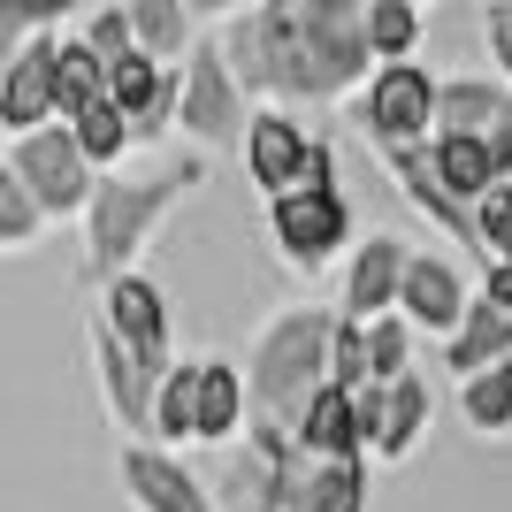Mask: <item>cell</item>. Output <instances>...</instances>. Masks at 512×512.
Returning a JSON list of instances; mask_svg holds the SVG:
<instances>
[{"label":"cell","instance_id":"cell-1","mask_svg":"<svg viewBox=\"0 0 512 512\" xmlns=\"http://www.w3.org/2000/svg\"><path fill=\"white\" fill-rule=\"evenodd\" d=\"M245 100L329 107L375 77L367 54V0H260L214 31Z\"/></svg>","mask_w":512,"mask_h":512},{"label":"cell","instance_id":"cell-2","mask_svg":"<svg viewBox=\"0 0 512 512\" xmlns=\"http://www.w3.org/2000/svg\"><path fill=\"white\" fill-rule=\"evenodd\" d=\"M207 184V153H169L146 176H100L85 199V283H115L130 276V260L146 253V237L169 222L184 199Z\"/></svg>","mask_w":512,"mask_h":512},{"label":"cell","instance_id":"cell-3","mask_svg":"<svg viewBox=\"0 0 512 512\" xmlns=\"http://www.w3.org/2000/svg\"><path fill=\"white\" fill-rule=\"evenodd\" d=\"M329 329H337V314H321V306H283V314L253 337L245 398H253L260 421L291 428L306 413V398L329 383Z\"/></svg>","mask_w":512,"mask_h":512},{"label":"cell","instance_id":"cell-4","mask_svg":"<svg viewBox=\"0 0 512 512\" xmlns=\"http://www.w3.org/2000/svg\"><path fill=\"white\" fill-rule=\"evenodd\" d=\"M268 237H276V253L291 260V268H306V276L344 253V237H352V199H344V184H337V146L314 161V176H306L299 192L268 199Z\"/></svg>","mask_w":512,"mask_h":512},{"label":"cell","instance_id":"cell-5","mask_svg":"<svg viewBox=\"0 0 512 512\" xmlns=\"http://www.w3.org/2000/svg\"><path fill=\"white\" fill-rule=\"evenodd\" d=\"M8 169H16L23 192L39 199L46 222H77V214H85V199H92V184H100V169L77 153L69 123H46V130H31V138H16Z\"/></svg>","mask_w":512,"mask_h":512},{"label":"cell","instance_id":"cell-6","mask_svg":"<svg viewBox=\"0 0 512 512\" xmlns=\"http://www.w3.org/2000/svg\"><path fill=\"white\" fill-rule=\"evenodd\" d=\"M245 123H253V100H245V85L230 77V62H222V46L199 39L192 54H184V92H176V130L192 138V146H230V138H245Z\"/></svg>","mask_w":512,"mask_h":512},{"label":"cell","instance_id":"cell-7","mask_svg":"<svg viewBox=\"0 0 512 512\" xmlns=\"http://www.w3.org/2000/svg\"><path fill=\"white\" fill-rule=\"evenodd\" d=\"M436 92L444 77H428L421 62H383L360 85V130L375 146H421L436 138Z\"/></svg>","mask_w":512,"mask_h":512},{"label":"cell","instance_id":"cell-8","mask_svg":"<svg viewBox=\"0 0 512 512\" xmlns=\"http://www.w3.org/2000/svg\"><path fill=\"white\" fill-rule=\"evenodd\" d=\"M100 321L123 337V352L146 367L153 383L176 367V352H169V329H176V321H169V291H161L153 276H138V268L115 276V283H107V299H100Z\"/></svg>","mask_w":512,"mask_h":512},{"label":"cell","instance_id":"cell-9","mask_svg":"<svg viewBox=\"0 0 512 512\" xmlns=\"http://www.w3.org/2000/svg\"><path fill=\"white\" fill-rule=\"evenodd\" d=\"M352 406H360L367 451H375V459H390V467H406L413 451H421V436H428V413H436V398H428V383L406 367L398 383H367V390H352Z\"/></svg>","mask_w":512,"mask_h":512},{"label":"cell","instance_id":"cell-10","mask_svg":"<svg viewBox=\"0 0 512 512\" xmlns=\"http://www.w3.org/2000/svg\"><path fill=\"white\" fill-rule=\"evenodd\" d=\"M245 169H253V184L268 199H283V192H299L306 176H314V161L329 153V138H314L306 123H291L283 107H253V123H245Z\"/></svg>","mask_w":512,"mask_h":512},{"label":"cell","instance_id":"cell-11","mask_svg":"<svg viewBox=\"0 0 512 512\" xmlns=\"http://www.w3.org/2000/svg\"><path fill=\"white\" fill-rule=\"evenodd\" d=\"M176 92H184V62H153V54H123L107 69V100L123 107L130 146H161V130H176Z\"/></svg>","mask_w":512,"mask_h":512},{"label":"cell","instance_id":"cell-12","mask_svg":"<svg viewBox=\"0 0 512 512\" xmlns=\"http://www.w3.org/2000/svg\"><path fill=\"white\" fill-rule=\"evenodd\" d=\"M436 130L490 146L497 169L512 176V85H497V77H451V85L436 92Z\"/></svg>","mask_w":512,"mask_h":512},{"label":"cell","instance_id":"cell-13","mask_svg":"<svg viewBox=\"0 0 512 512\" xmlns=\"http://www.w3.org/2000/svg\"><path fill=\"white\" fill-rule=\"evenodd\" d=\"M115 474H123V497L138 512H222L207 482H199L176 451H161V444H123Z\"/></svg>","mask_w":512,"mask_h":512},{"label":"cell","instance_id":"cell-14","mask_svg":"<svg viewBox=\"0 0 512 512\" xmlns=\"http://www.w3.org/2000/svg\"><path fill=\"white\" fill-rule=\"evenodd\" d=\"M92 375H100V398L115 413V428H123L130 444H153V375L123 352V337L100 314H92Z\"/></svg>","mask_w":512,"mask_h":512},{"label":"cell","instance_id":"cell-15","mask_svg":"<svg viewBox=\"0 0 512 512\" xmlns=\"http://www.w3.org/2000/svg\"><path fill=\"white\" fill-rule=\"evenodd\" d=\"M398 283H406V245L398 237H360L352 245V260H344V299H337V321H383L398 314Z\"/></svg>","mask_w":512,"mask_h":512},{"label":"cell","instance_id":"cell-16","mask_svg":"<svg viewBox=\"0 0 512 512\" xmlns=\"http://www.w3.org/2000/svg\"><path fill=\"white\" fill-rule=\"evenodd\" d=\"M398 321H406V329H428V337H451V329L467 321V276H459L444 253H406Z\"/></svg>","mask_w":512,"mask_h":512},{"label":"cell","instance_id":"cell-17","mask_svg":"<svg viewBox=\"0 0 512 512\" xmlns=\"http://www.w3.org/2000/svg\"><path fill=\"white\" fill-rule=\"evenodd\" d=\"M54 31L31 39L16 62H0V130L8 138H31V130L54 123Z\"/></svg>","mask_w":512,"mask_h":512},{"label":"cell","instance_id":"cell-18","mask_svg":"<svg viewBox=\"0 0 512 512\" xmlns=\"http://www.w3.org/2000/svg\"><path fill=\"white\" fill-rule=\"evenodd\" d=\"M291 436H299L306 459H367L360 406H352V390H337V383H321L314 398H306V413L291 421Z\"/></svg>","mask_w":512,"mask_h":512},{"label":"cell","instance_id":"cell-19","mask_svg":"<svg viewBox=\"0 0 512 512\" xmlns=\"http://www.w3.org/2000/svg\"><path fill=\"white\" fill-rule=\"evenodd\" d=\"M245 421H253V398H245V367L230 360H199V428L192 444H237L245 436Z\"/></svg>","mask_w":512,"mask_h":512},{"label":"cell","instance_id":"cell-20","mask_svg":"<svg viewBox=\"0 0 512 512\" xmlns=\"http://www.w3.org/2000/svg\"><path fill=\"white\" fill-rule=\"evenodd\" d=\"M512 360V314H497L490 299H467V321L444 337V367L467 383V375H482V367H505Z\"/></svg>","mask_w":512,"mask_h":512},{"label":"cell","instance_id":"cell-21","mask_svg":"<svg viewBox=\"0 0 512 512\" xmlns=\"http://www.w3.org/2000/svg\"><path fill=\"white\" fill-rule=\"evenodd\" d=\"M123 16H130V39H138V54H153V62H184L192 54V8L184 0H123Z\"/></svg>","mask_w":512,"mask_h":512},{"label":"cell","instance_id":"cell-22","mask_svg":"<svg viewBox=\"0 0 512 512\" xmlns=\"http://www.w3.org/2000/svg\"><path fill=\"white\" fill-rule=\"evenodd\" d=\"M428 161H436V176H444V192L467 199V207L490 192V184H512V176L497 169V153L474 146V138H444V130H436V138H428Z\"/></svg>","mask_w":512,"mask_h":512},{"label":"cell","instance_id":"cell-23","mask_svg":"<svg viewBox=\"0 0 512 512\" xmlns=\"http://www.w3.org/2000/svg\"><path fill=\"white\" fill-rule=\"evenodd\" d=\"M199 428V360H176L161 383H153V444H192Z\"/></svg>","mask_w":512,"mask_h":512},{"label":"cell","instance_id":"cell-24","mask_svg":"<svg viewBox=\"0 0 512 512\" xmlns=\"http://www.w3.org/2000/svg\"><path fill=\"white\" fill-rule=\"evenodd\" d=\"M92 100H107L100 54H92L85 39H62V46H54V123H69V115L92 107Z\"/></svg>","mask_w":512,"mask_h":512},{"label":"cell","instance_id":"cell-25","mask_svg":"<svg viewBox=\"0 0 512 512\" xmlns=\"http://www.w3.org/2000/svg\"><path fill=\"white\" fill-rule=\"evenodd\" d=\"M299 512H367V459H314Z\"/></svg>","mask_w":512,"mask_h":512},{"label":"cell","instance_id":"cell-26","mask_svg":"<svg viewBox=\"0 0 512 512\" xmlns=\"http://www.w3.org/2000/svg\"><path fill=\"white\" fill-rule=\"evenodd\" d=\"M421 8L413 0H367V54H375V69L383 62H413L421 54Z\"/></svg>","mask_w":512,"mask_h":512},{"label":"cell","instance_id":"cell-27","mask_svg":"<svg viewBox=\"0 0 512 512\" xmlns=\"http://www.w3.org/2000/svg\"><path fill=\"white\" fill-rule=\"evenodd\" d=\"M69 138H77V153H85L100 176H115V161L130 153V123H123V107L115 100H92L69 115Z\"/></svg>","mask_w":512,"mask_h":512},{"label":"cell","instance_id":"cell-28","mask_svg":"<svg viewBox=\"0 0 512 512\" xmlns=\"http://www.w3.org/2000/svg\"><path fill=\"white\" fill-rule=\"evenodd\" d=\"M459 421H467L474 436H505V428H512V360L482 367V375L459 383Z\"/></svg>","mask_w":512,"mask_h":512},{"label":"cell","instance_id":"cell-29","mask_svg":"<svg viewBox=\"0 0 512 512\" xmlns=\"http://www.w3.org/2000/svg\"><path fill=\"white\" fill-rule=\"evenodd\" d=\"M69 16H77V0H0V62H16L31 39H46Z\"/></svg>","mask_w":512,"mask_h":512},{"label":"cell","instance_id":"cell-30","mask_svg":"<svg viewBox=\"0 0 512 512\" xmlns=\"http://www.w3.org/2000/svg\"><path fill=\"white\" fill-rule=\"evenodd\" d=\"M46 237V214H39V199L16 184V169L0 161V245H39Z\"/></svg>","mask_w":512,"mask_h":512},{"label":"cell","instance_id":"cell-31","mask_svg":"<svg viewBox=\"0 0 512 512\" xmlns=\"http://www.w3.org/2000/svg\"><path fill=\"white\" fill-rule=\"evenodd\" d=\"M474 237H482V268L490 260L512 268V184H490V192L474 199Z\"/></svg>","mask_w":512,"mask_h":512},{"label":"cell","instance_id":"cell-32","mask_svg":"<svg viewBox=\"0 0 512 512\" xmlns=\"http://www.w3.org/2000/svg\"><path fill=\"white\" fill-rule=\"evenodd\" d=\"M406 337H413V329H406V321H398V314H383V321H367V383H398V375H406Z\"/></svg>","mask_w":512,"mask_h":512},{"label":"cell","instance_id":"cell-33","mask_svg":"<svg viewBox=\"0 0 512 512\" xmlns=\"http://www.w3.org/2000/svg\"><path fill=\"white\" fill-rule=\"evenodd\" d=\"M329 383L367 390V329L360 321H337V329H329Z\"/></svg>","mask_w":512,"mask_h":512},{"label":"cell","instance_id":"cell-34","mask_svg":"<svg viewBox=\"0 0 512 512\" xmlns=\"http://www.w3.org/2000/svg\"><path fill=\"white\" fill-rule=\"evenodd\" d=\"M77 39H85L92 54H100V69H115L123 54H138V39H130V16H123V0H115V8H100V16H85V31H77Z\"/></svg>","mask_w":512,"mask_h":512},{"label":"cell","instance_id":"cell-35","mask_svg":"<svg viewBox=\"0 0 512 512\" xmlns=\"http://www.w3.org/2000/svg\"><path fill=\"white\" fill-rule=\"evenodd\" d=\"M482 39H490L497 77L512 85V0H490V8H482Z\"/></svg>","mask_w":512,"mask_h":512},{"label":"cell","instance_id":"cell-36","mask_svg":"<svg viewBox=\"0 0 512 512\" xmlns=\"http://www.w3.org/2000/svg\"><path fill=\"white\" fill-rule=\"evenodd\" d=\"M474 299H490L497 314H512V268H505V260H490V268H482V291H474Z\"/></svg>","mask_w":512,"mask_h":512},{"label":"cell","instance_id":"cell-37","mask_svg":"<svg viewBox=\"0 0 512 512\" xmlns=\"http://www.w3.org/2000/svg\"><path fill=\"white\" fill-rule=\"evenodd\" d=\"M184 8H192V23H199V16L230 23V16H245V8H260V0H184Z\"/></svg>","mask_w":512,"mask_h":512}]
</instances>
